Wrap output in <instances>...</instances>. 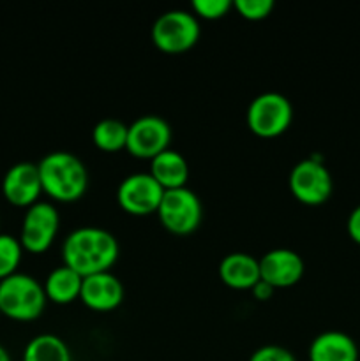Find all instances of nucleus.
Wrapping results in <instances>:
<instances>
[{"instance_id": "obj_14", "label": "nucleus", "mask_w": 360, "mask_h": 361, "mask_svg": "<svg viewBox=\"0 0 360 361\" xmlns=\"http://www.w3.org/2000/svg\"><path fill=\"white\" fill-rule=\"evenodd\" d=\"M219 279L235 291H251L260 282V259L246 252H232L219 263Z\"/></svg>"}, {"instance_id": "obj_12", "label": "nucleus", "mask_w": 360, "mask_h": 361, "mask_svg": "<svg viewBox=\"0 0 360 361\" xmlns=\"http://www.w3.org/2000/svg\"><path fill=\"white\" fill-rule=\"evenodd\" d=\"M304 259L289 249L268 250L260 259V277L274 289H286L299 284L304 277Z\"/></svg>"}, {"instance_id": "obj_23", "label": "nucleus", "mask_w": 360, "mask_h": 361, "mask_svg": "<svg viewBox=\"0 0 360 361\" xmlns=\"http://www.w3.org/2000/svg\"><path fill=\"white\" fill-rule=\"evenodd\" d=\"M249 361H296V358L281 345H263L251 355Z\"/></svg>"}, {"instance_id": "obj_4", "label": "nucleus", "mask_w": 360, "mask_h": 361, "mask_svg": "<svg viewBox=\"0 0 360 361\" xmlns=\"http://www.w3.org/2000/svg\"><path fill=\"white\" fill-rule=\"evenodd\" d=\"M200 21L191 11L173 9L162 13L152 25V42L168 55L189 51L200 39Z\"/></svg>"}, {"instance_id": "obj_24", "label": "nucleus", "mask_w": 360, "mask_h": 361, "mask_svg": "<svg viewBox=\"0 0 360 361\" xmlns=\"http://www.w3.org/2000/svg\"><path fill=\"white\" fill-rule=\"evenodd\" d=\"M346 229H348V235L356 245H360V204L355 207L349 214L348 222H346Z\"/></svg>"}, {"instance_id": "obj_21", "label": "nucleus", "mask_w": 360, "mask_h": 361, "mask_svg": "<svg viewBox=\"0 0 360 361\" xmlns=\"http://www.w3.org/2000/svg\"><path fill=\"white\" fill-rule=\"evenodd\" d=\"M191 7L196 18L214 21L224 18L233 9V2L232 0H193Z\"/></svg>"}, {"instance_id": "obj_11", "label": "nucleus", "mask_w": 360, "mask_h": 361, "mask_svg": "<svg viewBox=\"0 0 360 361\" xmlns=\"http://www.w3.org/2000/svg\"><path fill=\"white\" fill-rule=\"evenodd\" d=\"M2 194L7 203L16 208H30L41 201L42 187L37 164L18 162L11 166L2 178Z\"/></svg>"}, {"instance_id": "obj_19", "label": "nucleus", "mask_w": 360, "mask_h": 361, "mask_svg": "<svg viewBox=\"0 0 360 361\" xmlns=\"http://www.w3.org/2000/svg\"><path fill=\"white\" fill-rule=\"evenodd\" d=\"M127 127L129 126L116 118L101 120L92 129V143L101 152H108V154L126 150Z\"/></svg>"}, {"instance_id": "obj_13", "label": "nucleus", "mask_w": 360, "mask_h": 361, "mask_svg": "<svg viewBox=\"0 0 360 361\" xmlns=\"http://www.w3.org/2000/svg\"><path fill=\"white\" fill-rule=\"evenodd\" d=\"M126 296V289L120 279L112 271L90 275L83 279L80 300L87 309L94 312H112L119 309Z\"/></svg>"}, {"instance_id": "obj_18", "label": "nucleus", "mask_w": 360, "mask_h": 361, "mask_svg": "<svg viewBox=\"0 0 360 361\" xmlns=\"http://www.w3.org/2000/svg\"><path fill=\"white\" fill-rule=\"evenodd\" d=\"M21 361H73V356L62 338L53 334H41L28 341Z\"/></svg>"}, {"instance_id": "obj_20", "label": "nucleus", "mask_w": 360, "mask_h": 361, "mask_svg": "<svg viewBox=\"0 0 360 361\" xmlns=\"http://www.w3.org/2000/svg\"><path fill=\"white\" fill-rule=\"evenodd\" d=\"M21 257H23V247L20 238L13 235H0V281L18 274Z\"/></svg>"}, {"instance_id": "obj_6", "label": "nucleus", "mask_w": 360, "mask_h": 361, "mask_svg": "<svg viewBox=\"0 0 360 361\" xmlns=\"http://www.w3.org/2000/svg\"><path fill=\"white\" fill-rule=\"evenodd\" d=\"M288 187L299 203L307 207H320L330 200L334 182L330 171L323 164V159L311 155L293 166L289 171Z\"/></svg>"}, {"instance_id": "obj_26", "label": "nucleus", "mask_w": 360, "mask_h": 361, "mask_svg": "<svg viewBox=\"0 0 360 361\" xmlns=\"http://www.w3.org/2000/svg\"><path fill=\"white\" fill-rule=\"evenodd\" d=\"M0 361H13L11 360L9 353H7V349L4 348V345H0Z\"/></svg>"}, {"instance_id": "obj_1", "label": "nucleus", "mask_w": 360, "mask_h": 361, "mask_svg": "<svg viewBox=\"0 0 360 361\" xmlns=\"http://www.w3.org/2000/svg\"><path fill=\"white\" fill-rule=\"evenodd\" d=\"M119 242L99 226H81L67 235L62 243V261L81 277L109 271L119 259Z\"/></svg>"}, {"instance_id": "obj_15", "label": "nucleus", "mask_w": 360, "mask_h": 361, "mask_svg": "<svg viewBox=\"0 0 360 361\" xmlns=\"http://www.w3.org/2000/svg\"><path fill=\"white\" fill-rule=\"evenodd\" d=\"M309 361H360L359 348L342 331H323L309 345Z\"/></svg>"}, {"instance_id": "obj_5", "label": "nucleus", "mask_w": 360, "mask_h": 361, "mask_svg": "<svg viewBox=\"0 0 360 361\" xmlns=\"http://www.w3.org/2000/svg\"><path fill=\"white\" fill-rule=\"evenodd\" d=\"M251 133L258 137H277L289 129L293 122V106L288 97L277 92H265L251 101L246 113Z\"/></svg>"}, {"instance_id": "obj_17", "label": "nucleus", "mask_w": 360, "mask_h": 361, "mask_svg": "<svg viewBox=\"0 0 360 361\" xmlns=\"http://www.w3.org/2000/svg\"><path fill=\"white\" fill-rule=\"evenodd\" d=\"M81 284H83V277L62 264L49 271L42 288H44L48 302L56 303V305H67V303L80 300Z\"/></svg>"}, {"instance_id": "obj_2", "label": "nucleus", "mask_w": 360, "mask_h": 361, "mask_svg": "<svg viewBox=\"0 0 360 361\" xmlns=\"http://www.w3.org/2000/svg\"><path fill=\"white\" fill-rule=\"evenodd\" d=\"M37 171L42 194L56 203H74L87 192V168L71 152H49L39 161Z\"/></svg>"}, {"instance_id": "obj_16", "label": "nucleus", "mask_w": 360, "mask_h": 361, "mask_svg": "<svg viewBox=\"0 0 360 361\" xmlns=\"http://www.w3.org/2000/svg\"><path fill=\"white\" fill-rule=\"evenodd\" d=\"M148 173L162 187V190L182 189L189 180V164L180 152L168 148L152 159Z\"/></svg>"}, {"instance_id": "obj_7", "label": "nucleus", "mask_w": 360, "mask_h": 361, "mask_svg": "<svg viewBox=\"0 0 360 361\" xmlns=\"http://www.w3.org/2000/svg\"><path fill=\"white\" fill-rule=\"evenodd\" d=\"M157 217L166 231L172 235L186 236L200 228L203 207L198 194L187 187L164 190L157 208Z\"/></svg>"}, {"instance_id": "obj_10", "label": "nucleus", "mask_w": 360, "mask_h": 361, "mask_svg": "<svg viewBox=\"0 0 360 361\" xmlns=\"http://www.w3.org/2000/svg\"><path fill=\"white\" fill-rule=\"evenodd\" d=\"M162 194L164 190L152 178L150 173H133L116 187V203L126 214L147 217L157 214Z\"/></svg>"}, {"instance_id": "obj_22", "label": "nucleus", "mask_w": 360, "mask_h": 361, "mask_svg": "<svg viewBox=\"0 0 360 361\" xmlns=\"http://www.w3.org/2000/svg\"><path fill=\"white\" fill-rule=\"evenodd\" d=\"M233 9L247 21H261L270 16L274 9L272 0H235Z\"/></svg>"}, {"instance_id": "obj_3", "label": "nucleus", "mask_w": 360, "mask_h": 361, "mask_svg": "<svg viewBox=\"0 0 360 361\" xmlns=\"http://www.w3.org/2000/svg\"><path fill=\"white\" fill-rule=\"evenodd\" d=\"M44 288L27 274H14L0 281V314L18 323L34 321L44 312Z\"/></svg>"}, {"instance_id": "obj_9", "label": "nucleus", "mask_w": 360, "mask_h": 361, "mask_svg": "<svg viewBox=\"0 0 360 361\" xmlns=\"http://www.w3.org/2000/svg\"><path fill=\"white\" fill-rule=\"evenodd\" d=\"M172 143V127L157 115H143L127 127L126 150L134 159L152 161L168 150Z\"/></svg>"}, {"instance_id": "obj_8", "label": "nucleus", "mask_w": 360, "mask_h": 361, "mask_svg": "<svg viewBox=\"0 0 360 361\" xmlns=\"http://www.w3.org/2000/svg\"><path fill=\"white\" fill-rule=\"evenodd\" d=\"M60 215L49 201H37L27 208L20 231V243L30 254H44L55 242Z\"/></svg>"}, {"instance_id": "obj_25", "label": "nucleus", "mask_w": 360, "mask_h": 361, "mask_svg": "<svg viewBox=\"0 0 360 361\" xmlns=\"http://www.w3.org/2000/svg\"><path fill=\"white\" fill-rule=\"evenodd\" d=\"M274 291L275 289L272 288L270 284H267L265 281H261V279L260 282L251 289V293H253V296L258 300V302H267V300H270L272 296H274Z\"/></svg>"}, {"instance_id": "obj_27", "label": "nucleus", "mask_w": 360, "mask_h": 361, "mask_svg": "<svg viewBox=\"0 0 360 361\" xmlns=\"http://www.w3.org/2000/svg\"><path fill=\"white\" fill-rule=\"evenodd\" d=\"M0 317H2V314H0Z\"/></svg>"}]
</instances>
